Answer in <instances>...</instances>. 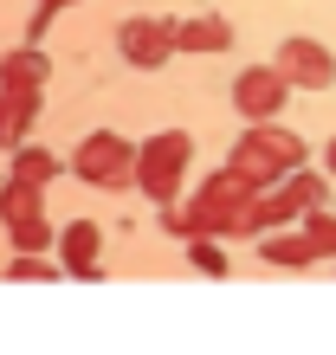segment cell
Segmentation results:
<instances>
[{
	"mask_svg": "<svg viewBox=\"0 0 336 355\" xmlns=\"http://www.w3.org/2000/svg\"><path fill=\"white\" fill-rule=\"evenodd\" d=\"M65 168H72L84 187H110V194H117V187H130V181H136V142H130V136H117V130H91V136L72 149Z\"/></svg>",
	"mask_w": 336,
	"mask_h": 355,
	"instance_id": "obj_6",
	"label": "cell"
},
{
	"mask_svg": "<svg viewBox=\"0 0 336 355\" xmlns=\"http://www.w3.org/2000/svg\"><path fill=\"white\" fill-rule=\"evenodd\" d=\"M58 7H72V0H33V19H26V46H39L46 39V26H52V13Z\"/></svg>",
	"mask_w": 336,
	"mask_h": 355,
	"instance_id": "obj_18",
	"label": "cell"
},
{
	"mask_svg": "<svg viewBox=\"0 0 336 355\" xmlns=\"http://www.w3.org/2000/svg\"><path fill=\"white\" fill-rule=\"evenodd\" d=\"M39 97H46V91L0 97V149H26V130L39 123Z\"/></svg>",
	"mask_w": 336,
	"mask_h": 355,
	"instance_id": "obj_13",
	"label": "cell"
},
{
	"mask_svg": "<svg viewBox=\"0 0 336 355\" xmlns=\"http://www.w3.org/2000/svg\"><path fill=\"white\" fill-rule=\"evenodd\" d=\"M0 226H7V239H13V252L19 259H46L52 252V220H46V194L26 181H0Z\"/></svg>",
	"mask_w": 336,
	"mask_h": 355,
	"instance_id": "obj_5",
	"label": "cell"
},
{
	"mask_svg": "<svg viewBox=\"0 0 336 355\" xmlns=\"http://www.w3.org/2000/svg\"><path fill=\"white\" fill-rule=\"evenodd\" d=\"M187 259H194V265L207 271V278H226V252H220V245H207V239H194V245H187Z\"/></svg>",
	"mask_w": 336,
	"mask_h": 355,
	"instance_id": "obj_19",
	"label": "cell"
},
{
	"mask_svg": "<svg viewBox=\"0 0 336 355\" xmlns=\"http://www.w3.org/2000/svg\"><path fill=\"white\" fill-rule=\"evenodd\" d=\"M117 52L130 58L136 71H162L175 58V19H156V13H136L117 26Z\"/></svg>",
	"mask_w": 336,
	"mask_h": 355,
	"instance_id": "obj_7",
	"label": "cell"
},
{
	"mask_svg": "<svg viewBox=\"0 0 336 355\" xmlns=\"http://www.w3.org/2000/svg\"><path fill=\"white\" fill-rule=\"evenodd\" d=\"M226 46H233V19H220V13L175 19V52H226Z\"/></svg>",
	"mask_w": 336,
	"mask_h": 355,
	"instance_id": "obj_12",
	"label": "cell"
},
{
	"mask_svg": "<svg viewBox=\"0 0 336 355\" xmlns=\"http://www.w3.org/2000/svg\"><path fill=\"white\" fill-rule=\"evenodd\" d=\"M324 200H330V181L324 175H285L278 187H265L259 200H252V214H246V239H265L271 226H298L304 214H324Z\"/></svg>",
	"mask_w": 336,
	"mask_h": 355,
	"instance_id": "obj_3",
	"label": "cell"
},
{
	"mask_svg": "<svg viewBox=\"0 0 336 355\" xmlns=\"http://www.w3.org/2000/svg\"><path fill=\"white\" fill-rule=\"evenodd\" d=\"M298 239L310 245V259H336V214H304Z\"/></svg>",
	"mask_w": 336,
	"mask_h": 355,
	"instance_id": "obj_16",
	"label": "cell"
},
{
	"mask_svg": "<svg viewBox=\"0 0 336 355\" xmlns=\"http://www.w3.org/2000/svg\"><path fill=\"white\" fill-rule=\"evenodd\" d=\"M7 278H13V284H39V278H58V271H52V259H19V252H13Z\"/></svg>",
	"mask_w": 336,
	"mask_h": 355,
	"instance_id": "obj_17",
	"label": "cell"
},
{
	"mask_svg": "<svg viewBox=\"0 0 336 355\" xmlns=\"http://www.w3.org/2000/svg\"><path fill=\"white\" fill-rule=\"evenodd\" d=\"M46 71H52L46 46H13V52H0V97L46 91Z\"/></svg>",
	"mask_w": 336,
	"mask_h": 355,
	"instance_id": "obj_11",
	"label": "cell"
},
{
	"mask_svg": "<svg viewBox=\"0 0 336 355\" xmlns=\"http://www.w3.org/2000/svg\"><path fill=\"white\" fill-rule=\"evenodd\" d=\"M52 175H65V162H58L52 149H33V142H26V149H13V181H26V187H39V194H46Z\"/></svg>",
	"mask_w": 336,
	"mask_h": 355,
	"instance_id": "obj_14",
	"label": "cell"
},
{
	"mask_svg": "<svg viewBox=\"0 0 336 355\" xmlns=\"http://www.w3.org/2000/svg\"><path fill=\"white\" fill-rule=\"evenodd\" d=\"M58 265H65V278H103V226L97 220H72V226H58Z\"/></svg>",
	"mask_w": 336,
	"mask_h": 355,
	"instance_id": "obj_10",
	"label": "cell"
},
{
	"mask_svg": "<svg viewBox=\"0 0 336 355\" xmlns=\"http://www.w3.org/2000/svg\"><path fill=\"white\" fill-rule=\"evenodd\" d=\"M259 259H265V265H317L298 233H265V239H259Z\"/></svg>",
	"mask_w": 336,
	"mask_h": 355,
	"instance_id": "obj_15",
	"label": "cell"
},
{
	"mask_svg": "<svg viewBox=\"0 0 336 355\" xmlns=\"http://www.w3.org/2000/svg\"><path fill=\"white\" fill-rule=\"evenodd\" d=\"M285 97H291V85H285L271 65H252V71L233 78V110H240L246 123H278Z\"/></svg>",
	"mask_w": 336,
	"mask_h": 355,
	"instance_id": "obj_9",
	"label": "cell"
},
{
	"mask_svg": "<svg viewBox=\"0 0 336 355\" xmlns=\"http://www.w3.org/2000/svg\"><path fill=\"white\" fill-rule=\"evenodd\" d=\"M304 162H310L304 136L278 130V123H246L240 142H233V155H226V168L246 175V181H259V187H278L285 175H298Z\"/></svg>",
	"mask_w": 336,
	"mask_h": 355,
	"instance_id": "obj_2",
	"label": "cell"
},
{
	"mask_svg": "<svg viewBox=\"0 0 336 355\" xmlns=\"http://www.w3.org/2000/svg\"><path fill=\"white\" fill-rule=\"evenodd\" d=\"M271 71H278L285 85H298V91H330L336 85V58L317 46V39H285L278 58H271Z\"/></svg>",
	"mask_w": 336,
	"mask_h": 355,
	"instance_id": "obj_8",
	"label": "cell"
},
{
	"mask_svg": "<svg viewBox=\"0 0 336 355\" xmlns=\"http://www.w3.org/2000/svg\"><path fill=\"white\" fill-rule=\"evenodd\" d=\"M259 194H265L259 181H246L233 168H214V175L194 187V200H187V207H162V226L181 245H194V239H207V245L246 239V214H252V200H259Z\"/></svg>",
	"mask_w": 336,
	"mask_h": 355,
	"instance_id": "obj_1",
	"label": "cell"
},
{
	"mask_svg": "<svg viewBox=\"0 0 336 355\" xmlns=\"http://www.w3.org/2000/svg\"><path fill=\"white\" fill-rule=\"evenodd\" d=\"M187 162H194V136L187 130H162V136H149L136 149V181L130 187H142L156 207H175L181 181H187Z\"/></svg>",
	"mask_w": 336,
	"mask_h": 355,
	"instance_id": "obj_4",
	"label": "cell"
},
{
	"mask_svg": "<svg viewBox=\"0 0 336 355\" xmlns=\"http://www.w3.org/2000/svg\"><path fill=\"white\" fill-rule=\"evenodd\" d=\"M324 168H330V175H336V136H330V149H324Z\"/></svg>",
	"mask_w": 336,
	"mask_h": 355,
	"instance_id": "obj_20",
	"label": "cell"
}]
</instances>
